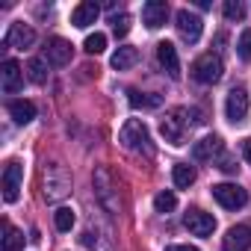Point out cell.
<instances>
[{
	"label": "cell",
	"instance_id": "6da1fadb",
	"mask_svg": "<svg viewBox=\"0 0 251 251\" xmlns=\"http://www.w3.org/2000/svg\"><path fill=\"white\" fill-rule=\"evenodd\" d=\"M195 124H201L198 112H195V109H186V106H177V109H172V112L160 121V133H163V139H166L169 145H183L186 133L195 127Z\"/></svg>",
	"mask_w": 251,
	"mask_h": 251
},
{
	"label": "cell",
	"instance_id": "7a4b0ae2",
	"mask_svg": "<svg viewBox=\"0 0 251 251\" xmlns=\"http://www.w3.org/2000/svg\"><path fill=\"white\" fill-rule=\"evenodd\" d=\"M68 189H71V180H68L65 169L62 166H48L45 175H42V195L48 201H59V198L68 195Z\"/></svg>",
	"mask_w": 251,
	"mask_h": 251
},
{
	"label": "cell",
	"instance_id": "3957f363",
	"mask_svg": "<svg viewBox=\"0 0 251 251\" xmlns=\"http://www.w3.org/2000/svg\"><path fill=\"white\" fill-rule=\"evenodd\" d=\"M121 142H124V148H130V151L154 154V148H151V136H148V127H145V121H139V118L124 121V127H121Z\"/></svg>",
	"mask_w": 251,
	"mask_h": 251
},
{
	"label": "cell",
	"instance_id": "277c9868",
	"mask_svg": "<svg viewBox=\"0 0 251 251\" xmlns=\"http://www.w3.org/2000/svg\"><path fill=\"white\" fill-rule=\"evenodd\" d=\"M222 74H225V65H222V56H219V53H201V56L192 62V77H195L198 83L213 86V83L222 80Z\"/></svg>",
	"mask_w": 251,
	"mask_h": 251
},
{
	"label": "cell",
	"instance_id": "5b68a950",
	"mask_svg": "<svg viewBox=\"0 0 251 251\" xmlns=\"http://www.w3.org/2000/svg\"><path fill=\"white\" fill-rule=\"evenodd\" d=\"M213 198L225 207V210H239L248 204V192L236 183H216L213 186Z\"/></svg>",
	"mask_w": 251,
	"mask_h": 251
},
{
	"label": "cell",
	"instance_id": "8992f818",
	"mask_svg": "<svg viewBox=\"0 0 251 251\" xmlns=\"http://www.w3.org/2000/svg\"><path fill=\"white\" fill-rule=\"evenodd\" d=\"M175 27H177V33H180V39H183V42L195 45V42L201 39L204 21H201V18H198L195 12H189V9H180V12L175 15Z\"/></svg>",
	"mask_w": 251,
	"mask_h": 251
},
{
	"label": "cell",
	"instance_id": "52a82bcc",
	"mask_svg": "<svg viewBox=\"0 0 251 251\" xmlns=\"http://www.w3.org/2000/svg\"><path fill=\"white\" fill-rule=\"evenodd\" d=\"M21 183H24V166H21L18 160H9L6 169H3V198H6L9 204L18 201V195H21Z\"/></svg>",
	"mask_w": 251,
	"mask_h": 251
},
{
	"label": "cell",
	"instance_id": "ba28073f",
	"mask_svg": "<svg viewBox=\"0 0 251 251\" xmlns=\"http://www.w3.org/2000/svg\"><path fill=\"white\" fill-rule=\"evenodd\" d=\"M71 56H74L71 42H65V39H59V36L48 39V45H45V59H48V65L62 68V65H68V62H71Z\"/></svg>",
	"mask_w": 251,
	"mask_h": 251
},
{
	"label": "cell",
	"instance_id": "9c48e42d",
	"mask_svg": "<svg viewBox=\"0 0 251 251\" xmlns=\"http://www.w3.org/2000/svg\"><path fill=\"white\" fill-rule=\"evenodd\" d=\"M225 112H227V118H230L233 124L245 121V115H248V92H245L242 86H236V89H230V92H227Z\"/></svg>",
	"mask_w": 251,
	"mask_h": 251
},
{
	"label": "cell",
	"instance_id": "30bf717a",
	"mask_svg": "<svg viewBox=\"0 0 251 251\" xmlns=\"http://www.w3.org/2000/svg\"><path fill=\"white\" fill-rule=\"evenodd\" d=\"M183 225H186V230L195 233V236H210V233L216 230V219H213L210 213H204V210H186Z\"/></svg>",
	"mask_w": 251,
	"mask_h": 251
},
{
	"label": "cell",
	"instance_id": "8fae6325",
	"mask_svg": "<svg viewBox=\"0 0 251 251\" xmlns=\"http://www.w3.org/2000/svg\"><path fill=\"white\" fill-rule=\"evenodd\" d=\"M0 86H3L6 95H15L21 86H24V71L15 59H6L3 65H0Z\"/></svg>",
	"mask_w": 251,
	"mask_h": 251
},
{
	"label": "cell",
	"instance_id": "7c38bea8",
	"mask_svg": "<svg viewBox=\"0 0 251 251\" xmlns=\"http://www.w3.org/2000/svg\"><path fill=\"white\" fill-rule=\"evenodd\" d=\"M142 21H145L148 30H160L169 21V3L166 0H148L142 6Z\"/></svg>",
	"mask_w": 251,
	"mask_h": 251
},
{
	"label": "cell",
	"instance_id": "4fadbf2b",
	"mask_svg": "<svg viewBox=\"0 0 251 251\" xmlns=\"http://www.w3.org/2000/svg\"><path fill=\"white\" fill-rule=\"evenodd\" d=\"M33 42H36V30L24 21H15L6 33V45L15 50H27V48H33Z\"/></svg>",
	"mask_w": 251,
	"mask_h": 251
},
{
	"label": "cell",
	"instance_id": "5bb4252c",
	"mask_svg": "<svg viewBox=\"0 0 251 251\" xmlns=\"http://www.w3.org/2000/svg\"><path fill=\"white\" fill-rule=\"evenodd\" d=\"M225 251H248L251 248V225H233L225 239H222Z\"/></svg>",
	"mask_w": 251,
	"mask_h": 251
},
{
	"label": "cell",
	"instance_id": "9a60e30c",
	"mask_svg": "<svg viewBox=\"0 0 251 251\" xmlns=\"http://www.w3.org/2000/svg\"><path fill=\"white\" fill-rule=\"evenodd\" d=\"M157 59H160V65L169 71L172 80H180V59H177V48H175L172 42H160V45H157Z\"/></svg>",
	"mask_w": 251,
	"mask_h": 251
},
{
	"label": "cell",
	"instance_id": "2e32d148",
	"mask_svg": "<svg viewBox=\"0 0 251 251\" xmlns=\"http://www.w3.org/2000/svg\"><path fill=\"white\" fill-rule=\"evenodd\" d=\"M98 15H100V6L92 3V0H83V3H77L71 9V24L74 27H89V24L98 21Z\"/></svg>",
	"mask_w": 251,
	"mask_h": 251
},
{
	"label": "cell",
	"instance_id": "e0dca14e",
	"mask_svg": "<svg viewBox=\"0 0 251 251\" xmlns=\"http://www.w3.org/2000/svg\"><path fill=\"white\" fill-rule=\"evenodd\" d=\"M222 154V139L219 136H204V139H198L195 145H192V157L198 160V163H207V160H213V157H219Z\"/></svg>",
	"mask_w": 251,
	"mask_h": 251
},
{
	"label": "cell",
	"instance_id": "ac0fdd59",
	"mask_svg": "<svg viewBox=\"0 0 251 251\" xmlns=\"http://www.w3.org/2000/svg\"><path fill=\"white\" fill-rule=\"evenodd\" d=\"M95 189H98V195H100L103 207H106V210H112V213H118V204L109 198L112 183H109V172H106V169H98V172H95Z\"/></svg>",
	"mask_w": 251,
	"mask_h": 251
},
{
	"label": "cell",
	"instance_id": "d6986e66",
	"mask_svg": "<svg viewBox=\"0 0 251 251\" xmlns=\"http://www.w3.org/2000/svg\"><path fill=\"white\" fill-rule=\"evenodd\" d=\"M136 62H139V50L130 48V45H124V48H118V50L112 53V68H115V71H127V68H133Z\"/></svg>",
	"mask_w": 251,
	"mask_h": 251
},
{
	"label": "cell",
	"instance_id": "ffe728a7",
	"mask_svg": "<svg viewBox=\"0 0 251 251\" xmlns=\"http://www.w3.org/2000/svg\"><path fill=\"white\" fill-rule=\"evenodd\" d=\"M9 115L15 118V124H30L36 118V106L33 100H9Z\"/></svg>",
	"mask_w": 251,
	"mask_h": 251
},
{
	"label": "cell",
	"instance_id": "44dd1931",
	"mask_svg": "<svg viewBox=\"0 0 251 251\" xmlns=\"http://www.w3.org/2000/svg\"><path fill=\"white\" fill-rule=\"evenodd\" d=\"M127 95H130L127 100H130V106H133V109H157V106L163 103V98H160V95H145V92H136V89H130Z\"/></svg>",
	"mask_w": 251,
	"mask_h": 251
},
{
	"label": "cell",
	"instance_id": "7402d4cb",
	"mask_svg": "<svg viewBox=\"0 0 251 251\" xmlns=\"http://www.w3.org/2000/svg\"><path fill=\"white\" fill-rule=\"evenodd\" d=\"M172 177H175V186H177V189H189V186L195 183V169H192L189 163H177L175 172H172Z\"/></svg>",
	"mask_w": 251,
	"mask_h": 251
},
{
	"label": "cell",
	"instance_id": "603a6c76",
	"mask_svg": "<svg viewBox=\"0 0 251 251\" xmlns=\"http://www.w3.org/2000/svg\"><path fill=\"white\" fill-rule=\"evenodd\" d=\"M3 251H24V233L9 222L3 225Z\"/></svg>",
	"mask_w": 251,
	"mask_h": 251
},
{
	"label": "cell",
	"instance_id": "cb8c5ba5",
	"mask_svg": "<svg viewBox=\"0 0 251 251\" xmlns=\"http://www.w3.org/2000/svg\"><path fill=\"white\" fill-rule=\"evenodd\" d=\"M27 71H30V80L42 86V83L48 80V59H45V56H36V59H30Z\"/></svg>",
	"mask_w": 251,
	"mask_h": 251
},
{
	"label": "cell",
	"instance_id": "d4e9b609",
	"mask_svg": "<svg viewBox=\"0 0 251 251\" xmlns=\"http://www.w3.org/2000/svg\"><path fill=\"white\" fill-rule=\"evenodd\" d=\"M74 222H77V216H74V210L71 207H59L56 213H53V225H56V230H71L74 227Z\"/></svg>",
	"mask_w": 251,
	"mask_h": 251
},
{
	"label": "cell",
	"instance_id": "484cf974",
	"mask_svg": "<svg viewBox=\"0 0 251 251\" xmlns=\"http://www.w3.org/2000/svg\"><path fill=\"white\" fill-rule=\"evenodd\" d=\"M83 50H86V53H92V56L103 53V50H106V36H103V33H92V36L83 42Z\"/></svg>",
	"mask_w": 251,
	"mask_h": 251
},
{
	"label": "cell",
	"instance_id": "4316f807",
	"mask_svg": "<svg viewBox=\"0 0 251 251\" xmlns=\"http://www.w3.org/2000/svg\"><path fill=\"white\" fill-rule=\"evenodd\" d=\"M154 207H157V213H169V210L177 207V195H175V192H160V195L154 198Z\"/></svg>",
	"mask_w": 251,
	"mask_h": 251
},
{
	"label": "cell",
	"instance_id": "83f0119b",
	"mask_svg": "<svg viewBox=\"0 0 251 251\" xmlns=\"http://www.w3.org/2000/svg\"><path fill=\"white\" fill-rule=\"evenodd\" d=\"M225 18L227 21H242L245 18V6L239 0H225Z\"/></svg>",
	"mask_w": 251,
	"mask_h": 251
},
{
	"label": "cell",
	"instance_id": "f1b7e54d",
	"mask_svg": "<svg viewBox=\"0 0 251 251\" xmlns=\"http://www.w3.org/2000/svg\"><path fill=\"white\" fill-rule=\"evenodd\" d=\"M236 53H239V59L251 62V27L239 36V42H236Z\"/></svg>",
	"mask_w": 251,
	"mask_h": 251
},
{
	"label": "cell",
	"instance_id": "f546056e",
	"mask_svg": "<svg viewBox=\"0 0 251 251\" xmlns=\"http://www.w3.org/2000/svg\"><path fill=\"white\" fill-rule=\"evenodd\" d=\"M112 33H115V39H124L130 33V15H115L112 18Z\"/></svg>",
	"mask_w": 251,
	"mask_h": 251
},
{
	"label": "cell",
	"instance_id": "4dcf8cb0",
	"mask_svg": "<svg viewBox=\"0 0 251 251\" xmlns=\"http://www.w3.org/2000/svg\"><path fill=\"white\" fill-rule=\"evenodd\" d=\"M219 169H222V172H227V175H233V172H236V163H233V160H230V157H225V160H222V166H219Z\"/></svg>",
	"mask_w": 251,
	"mask_h": 251
},
{
	"label": "cell",
	"instance_id": "1f68e13d",
	"mask_svg": "<svg viewBox=\"0 0 251 251\" xmlns=\"http://www.w3.org/2000/svg\"><path fill=\"white\" fill-rule=\"evenodd\" d=\"M242 154H245V160L251 163V139H242Z\"/></svg>",
	"mask_w": 251,
	"mask_h": 251
},
{
	"label": "cell",
	"instance_id": "d6a6232c",
	"mask_svg": "<svg viewBox=\"0 0 251 251\" xmlns=\"http://www.w3.org/2000/svg\"><path fill=\"white\" fill-rule=\"evenodd\" d=\"M166 251H198L195 245H169Z\"/></svg>",
	"mask_w": 251,
	"mask_h": 251
}]
</instances>
